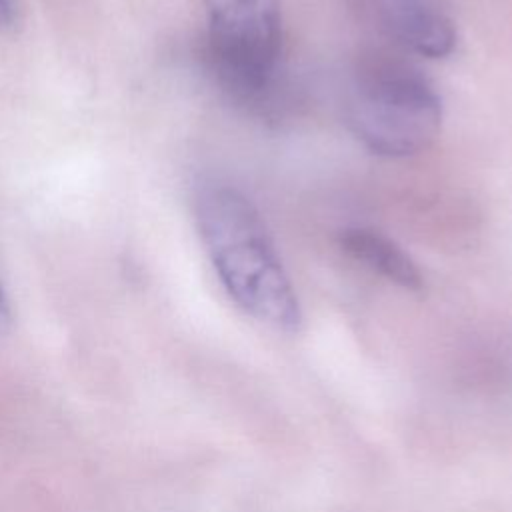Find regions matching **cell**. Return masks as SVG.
Returning <instances> with one entry per match:
<instances>
[{
	"label": "cell",
	"instance_id": "6da1fadb",
	"mask_svg": "<svg viewBox=\"0 0 512 512\" xmlns=\"http://www.w3.org/2000/svg\"><path fill=\"white\" fill-rule=\"evenodd\" d=\"M194 214L228 296L252 318L278 330H296L300 304L254 202L234 186L206 184L196 194Z\"/></svg>",
	"mask_w": 512,
	"mask_h": 512
},
{
	"label": "cell",
	"instance_id": "277c9868",
	"mask_svg": "<svg viewBox=\"0 0 512 512\" xmlns=\"http://www.w3.org/2000/svg\"><path fill=\"white\" fill-rule=\"evenodd\" d=\"M384 28L404 50L424 58H446L456 46L452 20L434 0H378Z\"/></svg>",
	"mask_w": 512,
	"mask_h": 512
},
{
	"label": "cell",
	"instance_id": "3957f363",
	"mask_svg": "<svg viewBox=\"0 0 512 512\" xmlns=\"http://www.w3.org/2000/svg\"><path fill=\"white\" fill-rule=\"evenodd\" d=\"M206 10L208 60L220 86L236 100H260L280 64V0H206Z\"/></svg>",
	"mask_w": 512,
	"mask_h": 512
},
{
	"label": "cell",
	"instance_id": "7a4b0ae2",
	"mask_svg": "<svg viewBox=\"0 0 512 512\" xmlns=\"http://www.w3.org/2000/svg\"><path fill=\"white\" fill-rule=\"evenodd\" d=\"M346 122L372 152L406 158L426 150L442 124V100L410 62L386 54L364 58L346 92Z\"/></svg>",
	"mask_w": 512,
	"mask_h": 512
},
{
	"label": "cell",
	"instance_id": "52a82bcc",
	"mask_svg": "<svg viewBox=\"0 0 512 512\" xmlns=\"http://www.w3.org/2000/svg\"><path fill=\"white\" fill-rule=\"evenodd\" d=\"M12 326V308H10V300L0 284V334L8 332Z\"/></svg>",
	"mask_w": 512,
	"mask_h": 512
},
{
	"label": "cell",
	"instance_id": "5b68a950",
	"mask_svg": "<svg viewBox=\"0 0 512 512\" xmlns=\"http://www.w3.org/2000/svg\"><path fill=\"white\" fill-rule=\"evenodd\" d=\"M340 246L354 260L386 280L406 290L422 288V274L416 262L386 234L362 226L346 228L340 232Z\"/></svg>",
	"mask_w": 512,
	"mask_h": 512
},
{
	"label": "cell",
	"instance_id": "8992f818",
	"mask_svg": "<svg viewBox=\"0 0 512 512\" xmlns=\"http://www.w3.org/2000/svg\"><path fill=\"white\" fill-rule=\"evenodd\" d=\"M16 0H0V30H8L16 20Z\"/></svg>",
	"mask_w": 512,
	"mask_h": 512
}]
</instances>
